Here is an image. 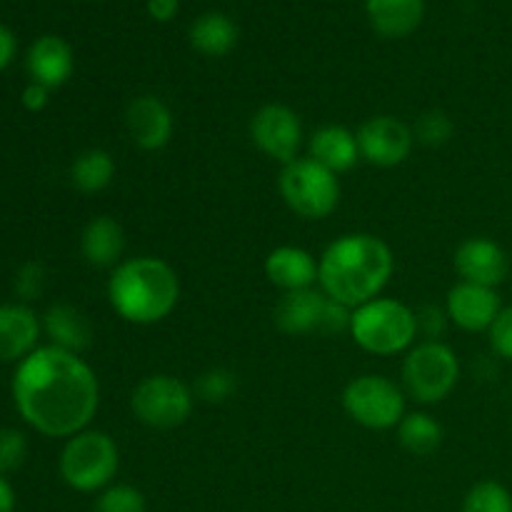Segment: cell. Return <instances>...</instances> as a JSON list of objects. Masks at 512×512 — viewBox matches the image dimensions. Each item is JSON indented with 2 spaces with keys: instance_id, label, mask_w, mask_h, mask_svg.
Returning a JSON list of instances; mask_svg holds the SVG:
<instances>
[{
  "instance_id": "37",
  "label": "cell",
  "mask_w": 512,
  "mask_h": 512,
  "mask_svg": "<svg viewBox=\"0 0 512 512\" xmlns=\"http://www.w3.org/2000/svg\"><path fill=\"white\" fill-rule=\"evenodd\" d=\"M15 510V490L8 483L5 475H0V512H13Z\"/></svg>"
},
{
  "instance_id": "1",
  "label": "cell",
  "mask_w": 512,
  "mask_h": 512,
  "mask_svg": "<svg viewBox=\"0 0 512 512\" xmlns=\"http://www.w3.org/2000/svg\"><path fill=\"white\" fill-rule=\"evenodd\" d=\"M20 418L45 438H73L88 430L100 405V385L80 355L55 345L35 348L13 375Z\"/></svg>"
},
{
  "instance_id": "8",
  "label": "cell",
  "mask_w": 512,
  "mask_h": 512,
  "mask_svg": "<svg viewBox=\"0 0 512 512\" xmlns=\"http://www.w3.org/2000/svg\"><path fill=\"white\" fill-rule=\"evenodd\" d=\"M195 395L183 380L173 375H148L135 385L130 395V410L145 428L173 430L190 418Z\"/></svg>"
},
{
  "instance_id": "29",
  "label": "cell",
  "mask_w": 512,
  "mask_h": 512,
  "mask_svg": "<svg viewBox=\"0 0 512 512\" xmlns=\"http://www.w3.org/2000/svg\"><path fill=\"white\" fill-rule=\"evenodd\" d=\"M235 388H238V380L225 368H210L195 383V393L205 403H223V400H228L235 393Z\"/></svg>"
},
{
  "instance_id": "3",
  "label": "cell",
  "mask_w": 512,
  "mask_h": 512,
  "mask_svg": "<svg viewBox=\"0 0 512 512\" xmlns=\"http://www.w3.org/2000/svg\"><path fill=\"white\" fill-rule=\"evenodd\" d=\"M108 300L125 323L155 325L178 308V273L165 260L150 255L123 260L110 273Z\"/></svg>"
},
{
  "instance_id": "6",
  "label": "cell",
  "mask_w": 512,
  "mask_h": 512,
  "mask_svg": "<svg viewBox=\"0 0 512 512\" xmlns=\"http://www.w3.org/2000/svg\"><path fill=\"white\" fill-rule=\"evenodd\" d=\"M460 380V360L440 340H423L403 360V388L413 400L435 405L448 398Z\"/></svg>"
},
{
  "instance_id": "33",
  "label": "cell",
  "mask_w": 512,
  "mask_h": 512,
  "mask_svg": "<svg viewBox=\"0 0 512 512\" xmlns=\"http://www.w3.org/2000/svg\"><path fill=\"white\" fill-rule=\"evenodd\" d=\"M445 320H448L445 310L425 305L418 313V333H423L428 340H438V335L445 330Z\"/></svg>"
},
{
  "instance_id": "28",
  "label": "cell",
  "mask_w": 512,
  "mask_h": 512,
  "mask_svg": "<svg viewBox=\"0 0 512 512\" xmlns=\"http://www.w3.org/2000/svg\"><path fill=\"white\" fill-rule=\"evenodd\" d=\"M413 133L418 138V143L428 145V148H443L453 138L455 125L450 120V115L443 113V110H428V113H423L418 118Z\"/></svg>"
},
{
  "instance_id": "5",
  "label": "cell",
  "mask_w": 512,
  "mask_h": 512,
  "mask_svg": "<svg viewBox=\"0 0 512 512\" xmlns=\"http://www.w3.org/2000/svg\"><path fill=\"white\" fill-rule=\"evenodd\" d=\"M120 468V453L115 440L103 430H83L68 438L60 453L58 470L68 488L78 493H100Z\"/></svg>"
},
{
  "instance_id": "14",
  "label": "cell",
  "mask_w": 512,
  "mask_h": 512,
  "mask_svg": "<svg viewBox=\"0 0 512 512\" xmlns=\"http://www.w3.org/2000/svg\"><path fill=\"white\" fill-rule=\"evenodd\" d=\"M125 128H128L130 140L138 145L140 150L165 148L173 138L175 120L168 105L155 95H140V98L130 100L128 110H125Z\"/></svg>"
},
{
  "instance_id": "30",
  "label": "cell",
  "mask_w": 512,
  "mask_h": 512,
  "mask_svg": "<svg viewBox=\"0 0 512 512\" xmlns=\"http://www.w3.org/2000/svg\"><path fill=\"white\" fill-rule=\"evenodd\" d=\"M28 458V440L20 430L3 428L0 430V475H8L18 470Z\"/></svg>"
},
{
  "instance_id": "7",
  "label": "cell",
  "mask_w": 512,
  "mask_h": 512,
  "mask_svg": "<svg viewBox=\"0 0 512 512\" xmlns=\"http://www.w3.org/2000/svg\"><path fill=\"white\" fill-rule=\"evenodd\" d=\"M278 188L288 208L305 220H323L340 203L338 175L313 158H298L283 165Z\"/></svg>"
},
{
  "instance_id": "23",
  "label": "cell",
  "mask_w": 512,
  "mask_h": 512,
  "mask_svg": "<svg viewBox=\"0 0 512 512\" xmlns=\"http://www.w3.org/2000/svg\"><path fill=\"white\" fill-rule=\"evenodd\" d=\"M238 35L235 20L228 18L225 13H218V10H210V13L195 18L188 30V40L193 50H198L200 55H208V58L228 55L238 43Z\"/></svg>"
},
{
  "instance_id": "31",
  "label": "cell",
  "mask_w": 512,
  "mask_h": 512,
  "mask_svg": "<svg viewBox=\"0 0 512 512\" xmlns=\"http://www.w3.org/2000/svg\"><path fill=\"white\" fill-rule=\"evenodd\" d=\"M488 340L490 348H493V353L498 355V358L512 360V305L500 310L495 323L490 325Z\"/></svg>"
},
{
  "instance_id": "16",
  "label": "cell",
  "mask_w": 512,
  "mask_h": 512,
  "mask_svg": "<svg viewBox=\"0 0 512 512\" xmlns=\"http://www.w3.org/2000/svg\"><path fill=\"white\" fill-rule=\"evenodd\" d=\"M25 68H28L30 83H38L43 88L55 90L65 85L73 75L75 58L73 48L65 43L58 35H40L28 50L25 58Z\"/></svg>"
},
{
  "instance_id": "20",
  "label": "cell",
  "mask_w": 512,
  "mask_h": 512,
  "mask_svg": "<svg viewBox=\"0 0 512 512\" xmlns=\"http://www.w3.org/2000/svg\"><path fill=\"white\" fill-rule=\"evenodd\" d=\"M125 250V233L120 228L118 220L110 215H98L90 220L80 235V253H83L85 263L93 268H115L123 263Z\"/></svg>"
},
{
  "instance_id": "32",
  "label": "cell",
  "mask_w": 512,
  "mask_h": 512,
  "mask_svg": "<svg viewBox=\"0 0 512 512\" xmlns=\"http://www.w3.org/2000/svg\"><path fill=\"white\" fill-rule=\"evenodd\" d=\"M45 288V268L40 263H25L20 265L18 275H15V293L20 300H35Z\"/></svg>"
},
{
  "instance_id": "12",
  "label": "cell",
  "mask_w": 512,
  "mask_h": 512,
  "mask_svg": "<svg viewBox=\"0 0 512 512\" xmlns=\"http://www.w3.org/2000/svg\"><path fill=\"white\" fill-rule=\"evenodd\" d=\"M500 310H503V303H500L498 290L463 283V280L450 288L448 300H445L448 320L465 333H488Z\"/></svg>"
},
{
  "instance_id": "4",
  "label": "cell",
  "mask_w": 512,
  "mask_h": 512,
  "mask_svg": "<svg viewBox=\"0 0 512 512\" xmlns=\"http://www.w3.org/2000/svg\"><path fill=\"white\" fill-rule=\"evenodd\" d=\"M350 335L373 355H398L418 338V313L395 298H375L350 315Z\"/></svg>"
},
{
  "instance_id": "18",
  "label": "cell",
  "mask_w": 512,
  "mask_h": 512,
  "mask_svg": "<svg viewBox=\"0 0 512 512\" xmlns=\"http://www.w3.org/2000/svg\"><path fill=\"white\" fill-rule=\"evenodd\" d=\"M325 308H328V295L323 290H295L278 300L273 318L285 335L323 333Z\"/></svg>"
},
{
  "instance_id": "19",
  "label": "cell",
  "mask_w": 512,
  "mask_h": 512,
  "mask_svg": "<svg viewBox=\"0 0 512 512\" xmlns=\"http://www.w3.org/2000/svg\"><path fill=\"white\" fill-rule=\"evenodd\" d=\"M310 158L335 175L348 173L360 160L358 135L343 125H325L310 135Z\"/></svg>"
},
{
  "instance_id": "22",
  "label": "cell",
  "mask_w": 512,
  "mask_h": 512,
  "mask_svg": "<svg viewBox=\"0 0 512 512\" xmlns=\"http://www.w3.org/2000/svg\"><path fill=\"white\" fill-rule=\"evenodd\" d=\"M43 330L48 333L50 345L68 353L80 355L90 345V325L78 308L68 303L50 305L43 315Z\"/></svg>"
},
{
  "instance_id": "15",
  "label": "cell",
  "mask_w": 512,
  "mask_h": 512,
  "mask_svg": "<svg viewBox=\"0 0 512 512\" xmlns=\"http://www.w3.org/2000/svg\"><path fill=\"white\" fill-rule=\"evenodd\" d=\"M320 260L298 245H280L265 258V278L283 293L310 290L318 283Z\"/></svg>"
},
{
  "instance_id": "34",
  "label": "cell",
  "mask_w": 512,
  "mask_h": 512,
  "mask_svg": "<svg viewBox=\"0 0 512 512\" xmlns=\"http://www.w3.org/2000/svg\"><path fill=\"white\" fill-rule=\"evenodd\" d=\"M48 100H50V90L38 83H28L23 88V95H20V103H23V108L30 110V113H40V110L48 105Z\"/></svg>"
},
{
  "instance_id": "36",
  "label": "cell",
  "mask_w": 512,
  "mask_h": 512,
  "mask_svg": "<svg viewBox=\"0 0 512 512\" xmlns=\"http://www.w3.org/2000/svg\"><path fill=\"white\" fill-rule=\"evenodd\" d=\"M180 0H148V15L158 23H170L178 15Z\"/></svg>"
},
{
  "instance_id": "10",
  "label": "cell",
  "mask_w": 512,
  "mask_h": 512,
  "mask_svg": "<svg viewBox=\"0 0 512 512\" xmlns=\"http://www.w3.org/2000/svg\"><path fill=\"white\" fill-rule=\"evenodd\" d=\"M250 138L260 153L288 165L298 160L303 145V123L288 105L268 103L250 120Z\"/></svg>"
},
{
  "instance_id": "11",
  "label": "cell",
  "mask_w": 512,
  "mask_h": 512,
  "mask_svg": "<svg viewBox=\"0 0 512 512\" xmlns=\"http://www.w3.org/2000/svg\"><path fill=\"white\" fill-rule=\"evenodd\" d=\"M355 135L360 158L375 168H395L405 163L415 143L413 128L395 115H375L365 120Z\"/></svg>"
},
{
  "instance_id": "27",
  "label": "cell",
  "mask_w": 512,
  "mask_h": 512,
  "mask_svg": "<svg viewBox=\"0 0 512 512\" xmlns=\"http://www.w3.org/2000/svg\"><path fill=\"white\" fill-rule=\"evenodd\" d=\"M145 495L140 493L133 485H108L105 490H100L98 498H95L93 512H145Z\"/></svg>"
},
{
  "instance_id": "26",
  "label": "cell",
  "mask_w": 512,
  "mask_h": 512,
  "mask_svg": "<svg viewBox=\"0 0 512 512\" xmlns=\"http://www.w3.org/2000/svg\"><path fill=\"white\" fill-rule=\"evenodd\" d=\"M463 512H512V493L498 480H480L465 493Z\"/></svg>"
},
{
  "instance_id": "24",
  "label": "cell",
  "mask_w": 512,
  "mask_h": 512,
  "mask_svg": "<svg viewBox=\"0 0 512 512\" xmlns=\"http://www.w3.org/2000/svg\"><path fill=\"white\" fill-rule=\"evenodd\" d=\"M115 178V160L108 150L90 148L85 153H80L78 158L70 165V183L75 185V190L85 195L100 193V190L108 188Z\"/></svg>"
},
{
  "instance_id": "13",
  "label": "cell",
  "mask_w": 512,
  "mask_h": 512,
  "mask_svg": "<svg viewBox=\"0 0 512 512\" xmlns=\"http://www.w3.org/2000/svg\"><path fill=\"white\" fill-rule=\"evenodd\" d=\"M455 270H458L463 283L485 285V288H498L510 273V258L490 238H468L455 250Z\"/></svg>"
},
{
  "instance_id": "25",
  "label": "cell",
  "mask_w": 512,
  "mask_h": 512,
  "mask_svg": "<svg viewBox=\"0 0 512 512\" xmlns=\"http://www.w3.org/2000/svg\"><path fill=\"white\" fill-rule=\"evenodd\" d=\"M398 443L410 455H423L435 453L443 443V425L428 413H408L398 425Z\"/></svg>"
},
{
  "instance_id": "21",
  "label": "cell",
  "mask_w": 512,
  "mask_h": 512,
  "mask_svg": "<svg viewBox=\"0 0 512 512\" xmlns=\"http://www.w3.org/2000/svg\"><path fill=\"white\" fill-rule=\"evenodd\" d=\"M370 25L383 38H408L425 18V0H365Z\"/></svg>"
},
{
  "instance_id": "35",
  "label": "cell",
  "mask_w": 512,
  "mask_h": 512,
  "mask_svg": "<svg viewBox=\"0 0 512 512\" xmlns=\"http://www.w3.org/2000/svg\"><path fill=\"white\" fill-rule=\"evenodd\" d=\"M15 53H18V40H15L13 30L8 25L0 23V70H5L13 63Z\"/></svg>"
},
{
  "instance_id": "17",
  "label": "cell",
  "mask_w": 512,
  "mask_h": 512,
  "mask_svg": "<svg viewBox=\"0 0 512 512\" xmlns=\"http://www.w3.org/2000/svg\"><path fill=\"white\" fill-rule=\"evenodd\" d=\"M40 320L25 303L0 305V363H20L38 348Z\"/></svg>"
},
{
  "instance_id": "2",
  "label": "cell",
  "mask_w": 512,
  "mask_h": 512,
  "mask_svg": "<svg viewBox=\"0 0 512 512\" xmlns=\"http://www.w3.org/2000/svg\"><path fill=\"white\" fill-rule=\"evenodd\" d=\"M393 268V250L385 240L370 233H348L320 255L318 285L330 300L355 310L380 298Z\"/></svg>"
},
{
  "instance_id": "9",
  "label": "cell",
  "mask_w": 512,
  "mask_h": 512,
  "mask_svg": "<svg viewBox=\"0 0 512 512\" xmlns=\"http://www.w3.org/2000/svg\"><path fill=\"white\" fill-rule=\"evenodd\" d=\"M343 408L363 428L390 430L405 418V393L385 375H360L345 385Z\"/></svg>"
}]
</instances>
